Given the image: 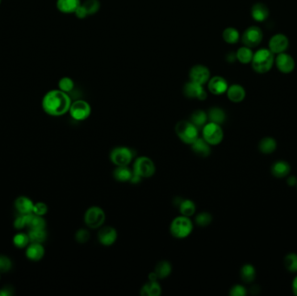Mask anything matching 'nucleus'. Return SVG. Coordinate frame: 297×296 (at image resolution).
Returning a JSON list of instances; mask_svg holds the SVG:
<instances>
[{"mask_svg": "<svg viewBox=\"0 0 297 296\" xmlns=\"http://www.w3.org/2000/svg\"><path fill=\"white\" fill-rule=\"evenodd\" d=\"M71 105V97L68 93L60 90L50 91L43 97V109L51 117H60L69 112Z\"/></svg>", "mask_w": 297, "mask_h": 296, "instance_id": "f257e3e1", "label": "nucleus"}, {"mask_svg": "<svg viewBox=\"0 0 297 296\" xmlns=\"http://www.w3.org/2000/svg\"><path fill=\"white\" fill-rule=\"evenodd\" d=\"M269 49H260L256 50L252 59L253 70L259 74H265L272 69L275 63V56Z\"/></svg>", "mask_w": 297, "mask_h": 296, "instance_id": "f03ea898", "label": "nucleus"}, {"mask_svg": "<svg viewBox=\"0 0 297 296\" xmlns=\"http://www.w3.org/2000/svg\"><path fill=\"white\" fill-rule=\"evenodd\" d=\"M193 222L189 217L181 215L172 221L170 226V231L172 236L177 239H184L188 237L192 233Z\"/></svg>", "mask_w": 297, "mask_h": 296, "instance_id": "7ed1b4c3", "label": "nucleus"}, {"mask_svg": "<svg viewBox=\"0 0 297 296\" xmlns=\"http://www.w3.org/2000/svg\"><path fill=\"white\" fill-rule=\"evenodd\" d=\"M176 135L182 142L191 145L198 137V128L190 121H180L176 124Z\"/></svg>", "mask_w": 297, "mask_h": 296, "instance_id": "20e7f679", "label": "nucleus"}, {"mask_svg": "<svg viewBox=\"0 0 297 296\" xmlns=\"http://www.w3.org/2000/svg\"><path fill=\"white\" fill-rule=\"evenodd\" d=\"M132 171L140 178H149L156 173L155 163L148 156H140L135 160Z\"/></svg>", "mask_w": 297, "mask_h": 296, "instance_id": "39448f33", "label": "nucleus"}, {"mask_svg": "<svg viewBox=\"0 0 297 296\" xmlns=\"http://www.w3.org/2000/svg\"><path fill=\"white\" fill-rule=\"evenodd\" d=\"M203 138L210 146H216L222 142L223 139V131L220 125L212 122L207 123L203 127Z\"/></svg>", "mask_w": 297, "mask_h": 296, "instance_id": "423d86ee", "label": "nucleus"}, {"mask_svg": "<svg viewBox=\"0 0 297 296\" xmlns=\"http://www.w3.org/2000/svg\"><path fill=\"white\" fill-rule=\"evenodd\" d=\"M105 211L100 207L92 206L84 214V223L92 230L100 229L105 223Z\"/></svg>", "mask_w": 297, "mask_h": 296, "instance_id": "0eeeda50", "label": "nucleus"}, {"mask_svg": "<svg viewBox=\"0 0 297 296\" xmlns=\"http://www.w3.org/2000/svg\"><path fill=\"white\" fill-rule=\"evenodd\" d=\"M134 157L133 150L128 147H117L111 150L109 159L114 165L117 166H128Z\"/></svg>", "mask_w": 297, "mask_h": 296, "instance_id": "6e6552de", "label": "nucleus"}, {"mask_svg": "<svg viewBox=\"0 0 297 296\" xmlns=\"http://www.w3.org/2000/svg\"><path fill=\"white\" fill-rule=\"evenodd\" d=\"M264 38V32L262 29L258 26H250L243 32L242 37L244 46H247L249 48H255L259 46Z\"/></svg>", "mask_w": 297, "mask_h": 296, "instance_id": "1a4fd4ad", "label": "nucleus"}, {"mask_svg": "<svg viewBox=\"0 0 297 296\" xmlns=\"http://www.w3.org/2000/svg\"><path fill=\"white\" fill-rule=\"evenodd\" d=\"M69 112L76 121H84L90 117L92 108L86 101L77 100L71 103Z\"/></svg>", "mask_w": 297, "mask_h": 296, "instance_id": "9d476101", "label": "nucleus"}, {"mask_svg": "<svg viewBox=\"0 0 297 296\" xmlns=\"http://www.w3.org/2000/svg\"><path fill=\"white\" fill-rule=\"evenodd\" d=\"M275 63L278 71L283 74H289L293 72L296 67V62L293 57L286 52L277 54V57L275 59Z\"/></svg>", "mask_w": 297, "mask_h": 296, "instance_id": "9b49d317", "label": "nucleus"}, {"mask_svg": "<svg viewBox=\"0 0 297 296\" xmlns=\"http://www.w3.org/2000/svg\"><path fill=\"white\" fill-rule=\"evenodd\" d=\"M289 40L284 34L277 33L272 36L268 42V49L274 54H280L285 52L289 48Z\"/></svg>", "mask_w": 297, "mask_h": 296, "instance_id": "f8f14e48", "label": "nucleus"}, {"mask_svg": "<svg viewBox=\"0 0 297 296\" xmlns=\"http://www.w3.org/2000/svg\"><path fill=\"white\" fill-rule=\"evenodd\" d=\"M117 239V230L110 226L101 227L97 233V240L103 246L109 247L113 245Z\"/></svg>", "mask_w": 297, "mask_h": 296, "instance_id": "ddd939ff", "label": "nucleus"}, {"mask_svg": "<svg viewBox=\"0 0 297 296\" xmlns=\"http://www.w3.org/2000/svg\"><path fill=\"white\" fill-rule=\"evenodd\" d=\"M184 94L188 98H196L198 100H205L207 93L202 84L189 81L184 87Z\"/></svg>", "mask_w": 297, "mask_h": 296, "instance_id": "4468645a", "label": "nucleus"}, {"mask_svg": "<svg viewBox=\"0 0 297 296\" xmlns=\"http://www.w3.org/2000/svg\"><path fill=\"white\" fill-rule=\"evenodd\" d=\"M209 77H210V73H209V69L204 65L197 64V65L193 66L189 71L190 81L202 84V85H203L209 81Z\"/></svg>", "mask_w": 297, "mask_h": 296, "instance_id": "2eb2a0df", "label": "nucleus"}, {"mask_svg": "<svg viewBox=\"0 0 297 296\" xmlns=\"http://www.w3.org/2000/svg\"><path fill=\"white\" fill-rule=\"evenodd\" d=\"M208 88L209 92L214 95H222L227 92L229 85L228 82L222 77L216 76L209 79Z\"/></svg>", "mask_w": 297, "mask_h": 296, "instance_id": "dca6fc26", "label": "nucleus"}, {"mask_svg": "<svg viewBox=\"0 0 297 296\" xmlns=\"http://www.w3.org/2000/svg\"><path fill=\"white\" fill-rule=\"evenodd\" d=\"M176 207L179 209V212L181 213L182 216L184 217H190L195 215L197 207L193 201L189 199H180V198H176Z\"/></svg>", "mask_w": 297, "mask_h": 296, "instance_id": "f3484780", "label": "nucleus"}, {"mask_svg": "<svg viewBox=\"0 0 297 296\" xmlns=\"http://www.w3.org/2000/svg\"><path fill=\"white\" fill-rule=\"evenodd\" d=\"M227 96L233 103H241L246 96L244 88L240 84H232L227 90Z\"/></svg>", "mask_w": 297, "mask_h": 296, "instance_id": "a211bd4d", "label": "nucleus"}, {"mask_svg": "<svg viewBox=\"0 0 297 296\" xmlns=\"http://www.w3.org/2000/svg\"><path fill=\"white\" fill-rule=\"evenodd\" d=\"M25 254L26 257L32 262L40 261L45 255V249L42 243H31L27 246Z\"/></svg>", "mask_w": 297, "mask_h": 296, "instance_id": "6ab92c4d", "label": "nucleus"}, {"mask_svg": "<svg viewBox=\"0 0 297 296\" xmlns=\"http://www.w3.org/2000/svg\"><path fill=\"white\" fill-rule=\"evenodd\" d=\"M251 16L255 21L259 23L267 20L269 16L268 6L264 3H256L252 6Z\"/></svg>", "mask_w": 297, "mask_h": 296, "instance_id": "aec40b11", "label": "nucleus"}, {"mask_svg": "<svg viewBox=\"0 0 297 296\" xmlns=\"http://www.w3.org/2000/svg\"><path fill=\"white\" fill-rule=\"evenodd\" d=\"M193 152L197 155L200 157H208L210 153V145L208 142H206L203 138H197L195 142L191 144Z\"/></svg>", "mask_w": 297, "mask_h": 296, "instance_id": "412c9836", "label": "nucleus"}, {"mask_svg": "<svg viewBox=\"0 0 297 296\" xmlns=\"http://www.w3.org/2000/svg\"><path fill=\"white\" fill-rule=\"evenodd\" d=\"M291 171L290 164L286 161H277L271 167V173L276 178H284L288 176Z\"/></svg>", "mask_w": 297, "mask_h": 296, "instance_id": "4be33fe9", "label": "nucleus"}, {"mask_svg": "<svg viewBox=\"0 0 297 296\" xmlns=\"http://www.w3.org/2000/svg\"><path fill=\"white\" fill-rule=\"evenodd\" d=\"M34 203L26 196H20L15 201V208L20 215L33 212Z\"/></svg>", "mask_w": 297, "mask_h": 296, "instance_id": "5701e85b", "label": "nucleus"}, {"mask_svg": "<svg viewBox=\"0 0 297 296\" xmlns=\"http://www.w3.org/2000/svg\"><path fill=\"white\" fill-rule=\"evenodd\" d=\"M162 293V288L157 280H149L141 288L140 295L142 296H159Z\"/></svg>", "mask_w": 297, "mask_h": 296, "instance_id": "b1692460", "label": "nucleus"}, {"mask_svg": "<svg viewBox=\"0 0 297 296\" xmlns=\"http://www.w3.org/2000/svg\"><path fill=\"white\" fill-rule=\"evenodd\" d=\"M80 4V0H57V8L63 13H75Z\"/></svg>", "mask_w": 297, "mask_h": 296, "instance_id": "393cba45", "label": "nucleus"}, {"mask_svg": "<svg viewBox=\"0 0 297 296\" xmlns=\"http://www.w3.org/2000/svg\"><path fill=\"white\" fill-rule=\"evenodd\" d=\"M133 176V171L128 166H117L113 171L114 179L121 183L130 182Z\"/></svg>", "mask_w": 297, "mask_h": 296, "instance_id": "a878e982", "label": "nucleus"}, {"mask_svg": "<svg viewBox=\"0 0 297 296\" xmlns=\"http://www.w3.org/2000/svg\"><path fill=\"white\" fill-rule=\"evenodd\" d=\"M172 271V266L168 261H161L156 265L154 273H155L157 279H165L169 277Z\"/></svg>", "mask_w": 297, "mask_h": 296, "instance_id": "bb28decb", "label": "nucleus"}, {"mask_svg": "<svg viewBox=\"0 0 297 296\" xmlns=\"http://www.w3.org/2000/svg\"><path fill=\"white\" fill-rule=\"evenodd\" d=\"M277 148V142L276 140L270 137L264 138L260 141L259 150L264 154H271L275 152Z\"/></svg>", "mask_w": 297, "mask_h": 296, "instance_id": "cd10ccee", "label": "nucleus"}, {"mask_svg": "<svg viewBox=\"0 0 297 296\" xmlns=\"http://www.w3.org/2000/svg\"><path fill=\"white\" fill-rule=\"evenodd\" d=\"M241 279L243 280L245 283H251L255 280L256 277V271L254 266H252L251 264H245L243 265L241 271Z\"/></svg>", "mask_w": 297, "mask_h": 296, "instance_id": "c85d7f7f", "label": "nucleus"}, {"mask_svg": "<svg viewBox=\"0 0 297 296\" xmlns=\"http://www.w3.org/2000/svg\"><path fill=\"white\" fill-rule=\"evenodd\" d=\"M208 120L221 125L226 120V114L222 109L214 107L210 109L208 112Z\"/></svg>", "mask_w": 297, "mask_h": 296, "instance_id": "c756f323", "label": "nucleus"}, {"mask_svg": "<svg viewBox=\"0 0 297 296\" xmlns=\"http://www.w3.org/2000/svg\"><path fill=\"white\" fill-rule=\"evenodd\" d=\"M253 55L254 52L252 51L251 48H249L247 46H243L239 48L238 50L236 51L235 57L240 63L248 64L251 63Z\"/></svg>", "mask_w": 297, "mask_h": 296, "instance_id": "7c9ffc66", "label": "nucleus"}, {"mask_svg": "<svg viewBox=\"0 0 297 296\" xmlns=\"http://www.w3.org/2000/svg\"><path fill=\"white\" fill-rule=\"evenodd\" d=\"M207 121H208V114L201 109H197L196 111H194L190 116V122L194 125L197 126V128H203L207 124Z\"/></svg>", "mask_w": 297, "mask_h": 296, "instance_id": "2f4dec72", "label": "nucleus"}, {"mask_svg": "<svg viewBox=\"0 0 297 296\" xmlns=\"http://www.w3.org/2000/svg\"><path fill=\"white\" fill-rule=\"evenodd\" d=\"M223 40L230 45H234L240 39V33L234 27H228L222 31Z\"/></svg>", "mask_w": 297, "mask_h": 296, "instance_id": "473e14b6", "label": "nucleus"}, {"mask_svg": "<svg viewBox=\"0 0 297 296\" xmlns=\"http://www.w3.org/2000/svg\"><path fill=\"white\" fill-rule=\"evenodd\" d=\"M284 267L288 271L291 273L297 272V254L296 253H289L286 254L283 260Z\"/></svg>", "mask_w": 297, "mask_h": 296, "instance_id": "72a5a7b5", "label": "nucleus"}, {"mask_svg": "<svg viewBox=\"0 0 297 296\" xmlns=\"http://www.w3.org/2000/svg\"><path fill=\"white\" fill-rule=\"evenodd\" d=\"M28 235L31 243H43L47 238L46 230H31Z\"/></svg>", "mask_w": 297, "mask_h": 296, "instance_id": "f704fd0d", "label": "nucleus"}, {"mask_svg": "<svg viewBox=\"0 0 297 296\" xmlns=\"http://www.w3.org/2000/svg\"><path fill=\"white\" fill-rule=\"evenodd\" d=\"M30 238L28 234L18 233L14 235L13 237V244L17 247V249H24L29 245Z\"/></svg>", "mask_w": 297, "mask_h": 296, "instance_id": "c9c22d12", "label": "nucleus"}, {"mask_svg": "<svg viewBox=\"0 0 297 296\" xmlns=\"http://www.w3.org/2000/svg\"><path fill=\"white\" fill-rule=\"evenodd\" d=\"M213 217L209 214V212H201L199 213L196 217V223L199 227H207L212 222Z\"/></svg>", "mask_w": 297, "mask_h": 296, "instance_id": "e433bc0d", "label": "nucleus"}, {"mask_svg": "<svg viewBox=\"0 0 297 296\" xmlns=\"http://www.w3.org/2000/svg\"><path fill=\"white\" fill-rule=\"evenodd\" d=\"M83 4L88 15H92L97 13L100 8V2L98 0H86Z\"/></svg>", "mask_w": 297, "mask_h": 296, "instance_id": "4c0bfd02", "label": "nucleus"}, {"mask_svg": "<svg viewBox=\"0 0 297 296\" xmlns=\"http://www.w3.org/2000/svg\"><path fill=\"white\" fill-rule=\"evenodd\" d=\"M59 88L60 91L65 92V93H69L74 88V82L70 78L64 77V78H62L61 79L59 80Z\"/></svg>", "mask_w": 297, "mask_h": 296, "instance_id": "58836bf2", "label": "nucleus"}, {"mask_svg": "<svg viewBox=\"0 0 297 296\" xmlns=\"http://www.w3.org/2000/svg\"><path fill=\"white\" fill-rule=\"evenodd\" d=\"M29 227L31 230H46V220L43 217L34 215L32 220L30 222Z\"/></svg>", "mask_w": 297, "mask_h": 296, "instance_id": "ea45409f", "label": "nucleus"}, {"mask_svg": "<svg viewBox=\"0 0 297 296\" xmlns=\"http://www.w3.org/2000/svg\"><path fill=\"white\" fill-rule=\"evenodd\" d=\"M91 234L88 230L81 229L76 232L75 239L78 243H86L90 240Z\"/></svg>", "mask_w": 297, "mask_h": 296, "instance_id": "a19ab883", "label": "nucleus"}, {"mask_svg": "<svg viewBox=\"0 0 297 296\" xmlns=\"http://www.w3.org/2000/svg\"><path fill=\"white\" fill-rule=\"evenodd\" d=\"M13 267L12 261L5 255H0V273H6Z\"/></svg>", "mask_w": 297, "mask_h": 296, "instance_id": "79ce46f5", "label": "nucleus"}, {"mask_svg": "<svg viewBox=\"0 0 297 296\" xmlns=\"http://www.w3.org/2000/svg\"><path fill=\"white\" fill-rule=\"evenodd\" d=\"M48 211V207L46 203H37L34 204L33 207V214L36 216H40V217H44L46 215V213Z\"/></svg>", "mask_w": 297, "mask_h": 296, "instance_id": "37998d69", "label": "nucleus"}, {"mask_svg": "<svg viewBox=\"0 0 297 296\" xmlns=\"http://www.w3.org/2000/svg\"><path fill=\"white\" fill-rule=\"evenodd\" d=\"M246 295H247V290L242 285H235L230 289V296H245Z\"/></svg>", "mask_w": 297, "mask_h": 296, "instance_id": "c03bdc74", "label": "nucleus"}, {"mask_svg": "<svg viewBox=\"0 0 297 296\" xmlns=\"http://www.w3.org/2000/svg\"><path fill=\"white\" fill-rule=\"evenodd\" d=\"M14 227L16 230H23L26 225V222H25V217L23 215H20L19 217L16 218V220L14 221Z\"/></svg>", "mask_w": 297, "mask_h": 296, "instance_id": "a18cd8bd", "label": "nucleus"}, {"mask_svg": "<svg viewBox=\"0 0 297 296\" xmlns=\"http://www.w3.org/2000/svg\"><path fill=\"white\" fill-rule=\"evenodd\" d=\"M74 13L76 14V17H78V18H84V17L88 16L87 12L85 11V9H84L82 4H80L79 7L76 10V12Z\"/></svg>", "mask_w": 297, "mask_h": 296, "instance_id": "49530a36", "label": "nucleus"}, {"mask_svg": "<svg viewBox=\"0 0 297 296\" xmlns=\"http://www.w3.org/2000/svg\"><path fill=\"white\" fill-rule=\"evenodd\" d=\"M287 184L290 187H293V186H296L297 184V178L295 176V175H290L288 177V179H287Z\"/></svg>", "mask_w": 297, "mask_h": 296, "instance_id": "de8ad7c7", "label": "nucleus"}, {"mask_svg": "<svg viewBox=\"0 0 297 296\" xmlns=\"http://www.w3.org/2000/svg\"><path fill=\"white\" fill-rule=\"evenodd\" d=\"M292 290L293 293L297 296V276L295 277V279L293 280V282H292Z\"/></svg>", "mask_w": 297, "mask_h": 296, "instance_id": "09e8293b", "label": "nucleus"}, {"mask_svg": "<svg viewBox=\"0 0 297 296\" xmlns=\"http://www.w3.org/2000/svg\"><path fill=\"white\" fill-rule=\"evenodd\" d=\"M1 1H2V0H0V4H1Z\"/></svg>", "mask_w": 297, "mask_h": 296, "instance_id": "8fccbe9b", "label": "nucleus"}, {"mask_svg": "<svg viewBox=\"0 0 297 296\" xmlns=\"http://www.w3.org/2000/svg\"></svg>", "mask_w": 297, "mask_h": 296, "instance_id": "3c124183", "label": "nucleus"}]
</instances>
